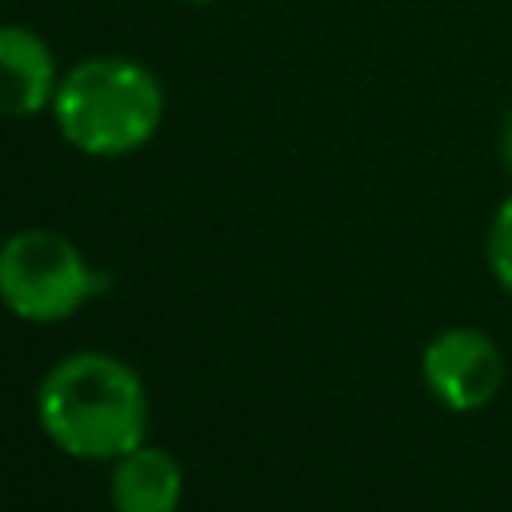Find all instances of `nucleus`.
<instances>
[{"label":"nucleus","instance_id":"f257e3e1","mask_svg":"<svg viewBox=\"0 0 512 512\" xmlns=\"http://www.w3.org/2000/svg\"><path fill=\"white\" fill-rule=\"evenodd\" d=\"M36 416L64 456L120 460L144 444L148 392L124 360L108 352H76L44 372Z\"/></svg>","mask_w":512,"mask_h":512},{"label":"nucleus","instance_id":"f03ea898","mask_svg":"<svg viewBox=\"0 0 512 512\" xmlns=\"http://www.w3.org/2000/svg\"><path fill=\"white\" fill-rule=\"evenodd\" d=\"M48 112L64 144L96 160H116L140 152L160 132L164 88L148 64L120 52H100L76 60L60 76Z\"/></svg>","mask_w":512,"mask_h":512},{"label":"nucleus","instance_id":"7ed1b4c3","mask_svg":"<svg viewBox=\"0 0 512 512\" xmlns=\"http://www.w3.org/2000/svg\"><path fill=\"white\" fill-rule=\"evenodd\" d=\"M100 292V276L56 228H20L0 244V304L32 324H56Z\"/></svg>","mask_w":512,"mask_h":512},{"label":"nucleus","instance_id":"20e7f679","mask_svg":"<svg viewBox=\"0 0 512 512\" xmlns=\"http://www.w3.org/2000/svg\"><path fill=\"white\" fill-rule=\"evenodd\" d=\"M420 376L448 412H480L504 384V356L480 328H444L424 344Z\"/></svg>","mask_w":512,"mask_h":512},{"label":"nucleus","instance_id":"39448f33","mask_svg":"<svg viewBox=\"0 0 512 512\" xmlns=\"http://www.w3.org/2000/svg\"><path fill=\"white\" fill-rule=\"evenodd\" d=\"M60 64L52 44L28 24H0V120H28L52 108Z\"/></svg>","mask_w":512,"mask_h":512},{"label":"nucleus","instance_id":"423d86ee","mask_svg":"<svg viewBox=\"0 0 512 512\" xmlns=\"http://www.w3.org/2000/svg\"><path fill=\"white\" fill-rule=\"evenodd\" d=\"M112 512H176L184 500V472L168 448L140 444L112 460Z\"/></svg>","mask_w":512,"mask_h":512},{"label":"nucleus","instance_id":"0eeeda50","mask_svg":"<svg viewBox=\"0 0 512 512\" xmlns=\"http://www.w3.org/2000/svg\"><path fill=\"white\" fill-rule=\"evenodd\" d=\"M488 268L496 276V284L512 296V192L496 204L492 224H488V244H484Z\"/></svg>","mask_w":512,"mask_h":512},{"label":"nucleus","instance_id":"6e6552de","mask_svg":"<svg viewBox=\"0 0 512 512\" xmlns=\"http://www.w3.org/2000/svg\"><path fill=\"white\" fill-rule=\"evenodd\" d=\"M496 152H500L504 168L512 172V108H508V112H504V120H500V132H496Z\"/></svg>","mask_w":512,"mask_h":512},{"label":"nucleus","instance_id":"1a4fd4ad","mask_svg":"<svg viewBox=\"0 0 512 512\" xmlns=\"http://www.w3.org/2000/svg\"><path fill=\"white\" fill-rule=\"evenodd\" d=\"M180 4H216V0H180Z\"/></svg>","mask_w":512,"mask_h":512}]
</instances>
